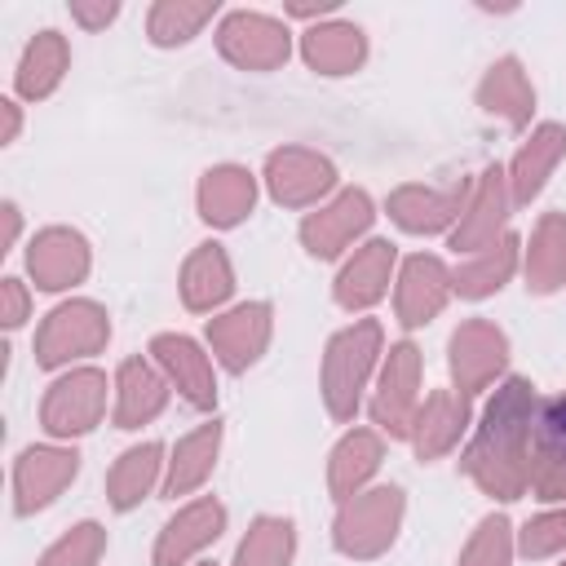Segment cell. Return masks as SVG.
<instances>
[{
	"label": "cell",
	"mask_w": 566,
	"mask_h": 566,
	"mask_svg": "<svg viewBox=\"0 0 566 566\" xmlns=\"http://www.w3.org/2000/svg\"><path fill=\"white\" fill-rule=\"evenodd\" d=\"M93 248L75 226H44L27 243V274L40 292H71L88 279Z\"/></svg>",
	"instance_id": "d6986e66"
},
{
	"label": "cell",
	"mask_w": 566,
	"mask_h": 566,
	"mask_svg": "<svg viewBox=\"0 0 566 566\" xmlns=\"http://www.w3.org/2000/svg\"><path fill=\"white\" fill-rule=\"evenodd\" d=\"M469 181L473 177H460L451 186H429V181H402L385 195V212L398 230L407 234H451L460 212H464V199H469Z\"/></svg>",
	"instance_id": "e0dca14e"
},
{
	"label": "cell",
	"mask_w": 566,
	"mask_h": 566,
	"mask_svg": "<svg viewBox=\"0 0 566 566\" xmlns=\"http://www.w3.org/2000/svg\"><path fill=\"white\" fill-rule=\"evenodd\" d=\"M164 473H168V451L164 442L146 438L124 447L111 469H106V504L115 513H133L142 500H150L155 491H164Z\"/></svg>",
	"instance_id": "cb8c5ba5"
},
{
	"label": "cell",
	"mask_w": 566,
	"mask_h": 566,
	"mask_svg": "<svg viewBox=\"0 0 566 566\" xmlns=\"http://www.w3.org/2000/svg\"><path fill=\"white\" fill-rule=\"evenodd\" d=\"M517 553L531 562L544 557H562L566 553V504H548L544 513L526 517L517 531Z\"/></svg>",
	"instance_id": "8d00e7d4"
},
{
	"label": "cell",
	"mask_w": 566,
	"mask_h": 566,
	"mask_svg": "<svg viewBox=\"0 0 566 566\" xmlns=\"http://www.w3.org/2000/svg\"><path fill=\"white\" fill-rule=\"evenodd\" d=\"M296 49H301V57H305V66H310L314 75H327V80L354 75V71H363V62H367V31H363L358 22H345V18L336 13V18H327V22L305 27L301 40H296Z\"/></svg>",
	"instance_id": "484cf974"
},
{
	"label": "cell",
	"mask_w": 566,
	"mask_h": 566,
	"mask_svg": "<svg viewBox=\"0 0 566 566\" xmlns=\"http://www.w3.org/2000/svg\"><path fill=\"white\" fill-rule=\"evenodd\" d=\"M0 115H4L0 146H13V142H18V128H22V106H18V97H0Z\"/></svg>",
	"instance_id": "7bdbcfd3"
},
{
	"label": "cell",
	"mask_w": 566,
	"mask_h": 566,
	"mask_svg": "<svg viewBox=\"0 0 566 566\" xmlns=\"http://www.w3.org/2000/svg\"><path fill=\"white\" fill-rule=\"evenodd\" d=\"M535 442L566 455V394L539 402V416H535Z\"/></svg>",
	"instance_id": "74e56055"
},
{
	"label": "cell",
	"mask_w": 566,
	"mask_h": 566,
	"mask_svg": "<svg viewBox=\"0 0 566 566\" xmlns=\"http://www.w3.org/2000/svg\"><path fill=\"white\" fill-rule=\"evenodd\" d=\"M562 159H566V124H553V119L535 124L531 137L504 164L509 190H513V208H531L544 195V186H548V177L557 172Z\"/></svg>",
	"instance_id": "d4e9b609"
},
{
	"label": "cell",
	"mask_w": 566,
	"mask_h": 566,
	"mask_svg": "<svg viewBox=\"0 0 566 566\" xmlns=\"http://www.w3.org/2000/svg\"><path fill=\"white\" fill-rule=\"evenodd\" d=\"M296 557V522L279 513H256L234 544L230 566H292Z\"/></svg>",
	"instance_id": "d6a6232c"
},
{
	"label": "cell",
	"mask_w": 566,
	"mask_h": 566,
	"mask_svg": "<svg viewBox=\"0 0 566 566\" xmlns=\"http://www.w3.org/2000/svg\"><path fill=\"white\" fill-rule=\"evenodd\" d=\"M513 557H517V531H513V522L504 513H486L469 531L455 566H513Z\"/></svg>",
	"instance_id": "e575fe53"
},
{
	"label": "cell",
	"mask_w": 566,
	"mask_h": 566,
	"mask_svg": "<svg viewBox=\"0 0 566 566\" xmlns=\"http://www.w3.org/2000/svg\"><path fill=\"white\" fill-rule=\"evenodd\" d=\"M385 464V433L371 424H354L336 438V447L327 451V491L336 504L354 500L358 491H367L376 482Z\"/></svg>",
	"instance_id": "7402d4cb"
},
{
	"label": "cell",
	"mask_w": 566,
	"mask_h": 566,
	"mask_svg": "<svg viewBox=\"0 0 566 566\" xmlns=\"http://www.w3.org/2000/svg\"><path fill=\"white\" fill-rule=\"evenodd\" d=\"M80 473V451L71 442H31L13 455L9 469V491H13V513L31 517L49 509Z\"/></svg>",
	"instance_id": "8fae6325"
},
{
	"label": "cell",
	"mask_w": 566,
	"mask_h": 566,
	"mask_svg": "<svg viewBox=\"0 0 566 566\" xmlns=\"http://www.w3.org/2000/svg\"><path fill=\"white\" fill-rule=\"evenodd\" d=\"M535 416H539V394L526 376H504L482 407L469 447L460 451V469L469 482L500 500L513 504L526 495V464H531V438H535Z\"/></svg>",
	"instance_id": "6da1fadb"
},
{
	"label": "cell",
	"mask_w": 566,
	"mask_h": 566,
	"mask_svg": "<svg viewBox=\"0 0 566 566\" xmlns=\"http://www.w3.org/2000/svg\"><path fill=\"white\" fill-rule=\"evenodd\" d=\"M195 566H217V562H208V557H199V562H195Z\"/></svg>",
	"instance_id": "ee69618b"
},
{
	"label": "cell",
	"mask_w": 566,
	"mask_h": 566,
	"mask_svg": "<svg viewBox=\"0 0 566 566\" xmlns=\"http://www.w3.org/2000/svg\"><path fill=\"white\" fill-rule=\"evenodd\" d=\"M221 531H226V504L217 495H190L159 526L150 566H195L221 539Z\"/></svg>",
	"instance_id": "9a60e30c"
},
{
	"label": "cell",
	"mask_w": 566,
	"mask_h": 566,
	"mask_svg": "<svg viewBox=\"0 0 566 566\" xmlns=\"http://www.w3.org/2000/svg\"><path fill=\"white\" fill-rule=\"evenodd\" d=\"M478 106L495 119H504L509 128H526L535 115V84L522 66V57L504 53L486 66V75L478 80Z\"/></svg>",
	"instance_id": "f546056e"
},
{
	"label": "cell",
	"mask_w": 566,
	"mask_h": 566,
	"mask_svg": "<svg viewBox=\"0 0 566 566\" xmlns=\"http://www.w3.org/2000/svg\"><path fill=\"white\" fill-rule=\"evenodd\" d=\"M447 367H451V389L464 394L469 402L486 394L491 385L504 380L509 367V336L495 318H464L447 336Z\"/></svg>",
	"instance_id": "ba28073f"
},
{
	"label": "cell",
	"mask_w": 566,
	"mask_h": 566,
	"mask_svg": "<svg viewBox=\"0 0 566 566\" xmlns=\"http://www.w3.org/2000/svg\"><path fill=\"white\" fill-rule=\"evenodd\" d=\"M111 385H115V394H111V424L124 429V433H133V429L159 420L164 407H168V394H172L168 376L155 367L150 354H128V358H119Z\"/></svg>",
	"instance_id": "ffe728a7"
},
{
	"label": "cell",
	"mask_w": 566,
	"mask_h": 566,
	"mask_svg": "<svg viewBox=\"0 0 566 566\" xmlns=\"http://www.w3.org/2000/svg\"><path fill=\"white\" fill-rule=\"evenodd\" d=\"M111 394H115V385L102 367H93V363L66 367L49 380V389L40 398V429L49 433V442H75L106 420Z\"/></svg>",
	"instance_id": "5b68a950"
},
{
	"label": "cell",
	"mask_w": 566,
	"mask_h": 566,
	"mask_svg": "<svg viewBox=\"0 0 566 566\" xmlns=\"http://www.w3.org/2000/svg\"><path fill=\"white\" fill-rule=\"evenodd\" d=\"M195 208L212 230H234L256 208V177L243 164H212L195 186Z\"/></svg>",
	"instance_id": "4316f807"
},
{
	"label": "cell",
	"mask_w": 566,
	"mask_h": 566,
	"mask_svg": "<svg viewBox=\"0 0 566 566\" xmlns=\"http://www.w3.org/2000/svg\"><path fill=\"white\" fill-rule=\"evenodd\" d=\"M562 566H566V553H562Z\"/></svg>",
	"instance_id": "f6af8a7d"
},
{
	"label": "cell",
	"mask_w": 566,
	"mask_h": 566,
	"mask_svg": "<svg viewBox=\"0 0 566 566\" xmlns=\"http://www.w3.org/2000/svg\"><path fill=\"white\" fill-rule=\"evenodd\" d=\"M102 553H106V526L93 522V517H84V522L66 526V531L35 557V566H97Z\"/></svg>",
	"instance_id": "d590c367"
},
{
	"label": "cell",
	"mask_w": 566,
	"mask_h": 566,
	"mask_svg": "<svg viewBox=\"0 0 566 566\" xmlns=\"http://www.w3.org/2000/svg\"><path fill=\"white\" fill-rule=\"evenodd\" d=\"M27 318H31V287L18 274H4L0 279V327L18 332Z\"/></svg>",
	"instance_id": "f35d334b"
},
{
	"label": "cell",
	"mask_w": 566,
	"mask_h": 566,
	"mask_svg": "<svg viewBox=\"0 0 566 566\" xmlns=\"http://www.w3.org/2000/svg\"><path fill=\"white\" fill-rule=\"evenodd\" d=\"M402 517H407V491L398 482H371L354 500L336 504L332 548L349 562H376L394 548Z\"/></svg>",
	"instance_id": "3957f363"
},
{
	"label": "cell",
	"mask_w": 566,
	"mask_h": 566,
	"mask_svg": "<svg viewBox=\"0 0 566 566\" xmlns=\"http://www.w3.org/2000/svg\"><path fill=\"white\" fill-rule=\"evenodd\" d=\"M420 349L416 340H394L380 358V371H376V385L367 394V416H371V429L389 433V438H407L411 420H416V407H420Z\"/></svg>",
	"instance_id": "9c48e42d"
},
{
	"label": "cell",
	"mask_w": 566,
	"mask_h": 566,
	"mask_svg": "<svg viewBox=\"0 0 566 566\" xmlns=\"http://www.w3.org/2000/svg\"><path fill=\"white\" fill-rule=\"evenodd\" d=\"M221 420H203L195 424L190 433H181L172 447H168V473H164V491L168 500H190L217 469V455H221Z\"/></svg>",
	"instance_id": "83f0119b"
},
{
	"label": "cell",
	"mask_w": 566,
	"mask_h": 566,
	"mask_svg": "<svg viewBox=\"0 0 566 566\" xmlns=\"http://www.w3.org/2000/svg\"><path fill=\"white\" fill-rule=\"evenodd\" d=\"M469 420H473V411H469V398L464 394H455V389H429L420 398V407H416L411 429H407V442H411L416 460L420 464H433V460L451 455L460 447V438L469 433Z\"/></svg>",
	"instance_id": "44dd1931"
},
{
	"label": "cell",
	"mask_w": 566,
	"mask_h": 566,
	"mask_svg": "<svg viewBox=\"0 0 566 566\" xmlns=\"http://www.w3.org/2000/svg\"><path fill=\"white\" fill-rule=\"evenodd\" d=\"M146 354L155 358V367L168 376L172 394L195 407V411H212L217 407V358L208 354V345H199L195 336L186 332H159L150 336Z\"/></svg>",
	"instance_id": "2e32d148"
},
{
	"label": "cell",
	"mask_w": 566,
	"mask_h": 566,
	"mask_svg": "<svg viewBox=\"0 0 566 566\" xmlns=\"http://www.w3.org/2000/svg\"><path fill=\"white\" fill-rule=\"evenodd\" d=\"M115 18H119V4L115 0H97V4L93 0H75L71 4V22H80L84 31H106Z\"/></svg>",
	"instance_id": "ab89813d"
},
{
	"label": "cell",
	"mask_w": 566,
	"mask_h": 566,
	"mask_svg": "<svg viewBox=\"0 0 566 566\" xmlns=\"http://www.w3.org/2000/svg\"><path fill=\"white\" fill-rule=\"evenodd\" d=\"M66 71H71V44H66L62 31L44 27V31H35L27 40V49H22L18 66H13V93L27 97V102H44V97L57 93Z\"/></svg>",
	"instance_id": "4dcf8cb0"
},
{
	"label": "cell",
	"mask_w": 566,
	"mask_h": 566,
	"mask_svg": "<svg viewBox=\"0 0 566 566\" xmlns=\"http://www.w3.org/2000/svg\"><path fill=\"white\" fill-rule=\"evenodd\" d=\"M274 336V305L270 301H239L203 323V345L226 371H248L261 363Z\"/></svg>",
	"instance_id": "4fadbf2b"
},
{
	"label": "cell",
	"mask_w": 566,
	"mask_h": 566,
	"mask_svg": "<svg viewBox=\"0 0 566 566\" xmlns=\"http://www.w3.org/2000/svg\"><path fill=\"white\" fill-rule=\"evenodd\" d=\"M177 292H181V305L190 314H221L226 301L234 296V265H230V252L208 239V243H195L190 256L181 261V274H177Z\"/></svg>",
	"instance_id": "603a6c76"
},
{
	"label": "cell",
	"mask_w": 566,
	"mask_h": 566,
	"mask_svg": "<svg viewBox=\"0 0 566 566\" xmlns=\"http://www.w3.org/2000/svg\"><path fill=\"white\" fill-rule=\"evenodd\" d=\"M217 18V0H155L146 9V40L155 49H181L190 44L208 22Z\"/></svg>",
	"instance_id": "836d02e7"
},
{
	"label": "cell",
	"mask_w": 566,
	"mask_h": 566,
	"mask_svg": "<svg viewBox=\"0 0 566 566\" xmlns=\"http://www.w3.org/2000/svg\"><path fill=\"white\" fill-rule=\"evenodd\" d=\"M0 217H4V239H0V252H13L18 248V234H22V208L13 199L0 203Z\"/></svg>",
	"instance_id": "b9f144b4"
},
{
	"label": "cell",
	"mask_w": 566,
	"mask_h": 566,
	"mask_svg": "<svg viewBox=\"0 0 566 566\" xmlns=\"http://www.w3.org/2000/svg\"><path fill=\"white\" fill-rule=\"evenodd\" d=\"M398 243H389V239H367V243H358L345 261H340V270H336V279H332V301L345 310V314H367L371 305H380L385 296H389V287H394V274H398Z\"/></svg>",
	"instance_id": "ac0fdd59"
},
{
	"label": "cell",
	"mask_w": 566,
	"mask_h": 566,
	"mask_svg": "<svg viewBox=\"0 0 566 566\" xmlns=\"http://www.w3.org/2000/svg\"><path fill=\"white\" fill-rule=\"evenodd\" d=\"M517 270H522V239L509 230L500 243H491V248H482V252H473V256H464V261L455 265V296H464V301H486V296H495Z\"/></svg>",
	"instance_id": "1f68e13d"
},
{
	"label": "cell",
	"mask_w": 566,
	"mask_h": 566,
	"mask_svg": "<svg viewBox=\"0 0 566 566\" xmlns=\"http://www.w3.org/2000/svg\"><path fill=\"white\" fill-rule=\"evenodd\" d=\"M217 53L234 71L270 75V71L287 66V57H292V27H287V18H274L261 9H230L217 22Z\"/></svg>",
	"instance_id": "8992f818"
},
{
	"label": "cell",
	"mask_w": 566,
	"mask_h": 566,
	"mask_svg": "<svg viewBox=\"0 0 566 566\" xmlns=\"http://www.w3.org/2000/svg\"><path fill=\"white\" fill-rule=\"evenodd\" d=\"M455 296V270L433 252H411L394 274V318L402 332L429 327Z\"/></svg>",
	"instance_id": "5bb4252c"
},
{
	"label": "cell",
	"mask_w": 566,
	"mask_h": 566,
	"mask_svg": "<svg viewBox=\"0 0 566 566\" xmlns=\"http://www.w3.org/2000/svg\"><path fill=\"white\" fill-rule=\"evenodd\" d=\"M522 279L531 296H553L566 287V212H539L531 239L522 243Z\"/></svg>",
	"instance_id": "f1b7e54d"
},
{
	"label": "cell",
	"mask_w": 566,
	"mask_h": 566,
	"mask_svg": "<svg viewBox=\"0 0 566 566\" xmlns=\"http://www.w3.org/2000/svg\"><path fill=\"white\" fill-rule=\"evenodd\" d=\"M340 13V4H332V0H323V4H283V18H292V22H327V18H336Z\"/></svg>",
	"instance_id": "60d3db41"
},
{
	"label": "cell",
	"mask_w": 566,
	"mask_h": 566,
	"mask_svg": "<svg viewBox=\"0 0 566 566\" xmlns=\"http://www.w3.org/2000/svg\"><path fill=\"white\" fill-rule=\"evenodd\" d=\"M380 358H385V327L371 314H363L327 336L323 358H318V394L336 424H354L363 398L376 385Z\"/></svg>",
	"instance_id": "7a4b0ae2"
},
{
	"label": "cell",
	"mask_w": 566,
	"mask_h": 566,
	"mask_svg": "<svg viewBox=\"0 0 566 566\" xmlns=\"http://www.w3.org/2000/svg\"><path fill=\"white\" fill-rule=\"evenodd\" d=\"M111 340V314L106 305L88 301V296H71L57 301L40 327H35V367L44 371H66V367H84L88 358H97Z\"/></svg>",
	"instance_id": "277c9868"
},
{
	"label": "cell",
	"mask_w": 566,
	"mask_h": 566,
	"mask_svg": "<svg viewBox=\"0 0 566 566\" xmlns=\"http://www.w3.org/2000/svg\"><path fill=\"white\" fill-rule=\"evenodd\" d=\"M509 217H513L509 172H504V164H486L469 181V199H464V212H460L455 230L447 234V248L455 256H473V252H482V248H491L509 234Z\"/></svg>",
	"instance_id": "30bf717a"
},
{
	"label": "cell",
	"mask_w": 566,
	"mask_h": 566,
	"mask_svg": "<svg viewBox=\"0 0 566 566\" xmlns=\"http://www.w3.org/2000/svg\"><path fill=\"white\" fill-rule=\"evenodd\" d=\"M261 181L279 208H318L336 195V164L310 146H279L265 155Z\"/></svg>",
	"instance_id": "7c38bea8"
},
{
	"label": "cell",
	"mask_w": 566,
	"mask_h": 566,
	"mask_svg": "<svg viewBox=\"0 0 566 566\" xmlns=\"http://www.w3.org/2000/svg\"><path fill=\"white\" fill-rule=\"evenodd\" d=\"M376 221V203L363 186H340L327 203H318L314 212L301 217V248L314 261H336L349 256L354 243H367V230Z\"/></svg>",
	"instance_id": "52a82bcc"
}]
</instances>
